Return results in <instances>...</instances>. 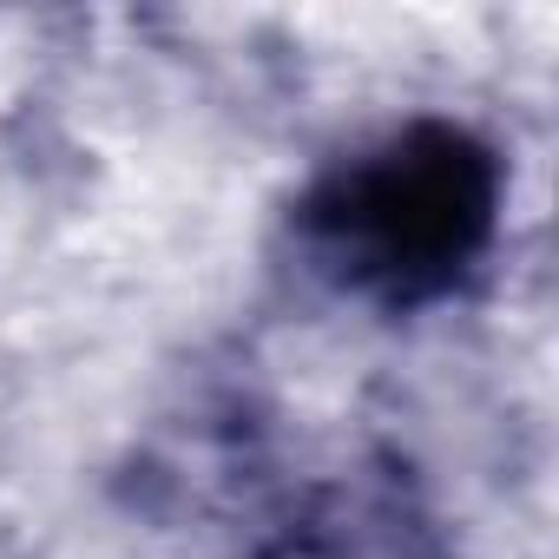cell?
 Wrapping results in <instances>:
<instances>
[{"label":"cell","mask_w":559,"mask_h":559,"mask_svg":"<svg viewBox=\"0 0 559 559\" xmlns=\"http://www.w3.org/2000/svg\"><path fill=\"white\" fill-rule=\"evenodd\" d=\"M304 224L356 290L408 310L448 297L500 230V158L454 119H415L336 165Z\"/></svg>","instance_id":"obj_1"}]
</instances>
